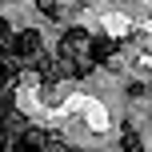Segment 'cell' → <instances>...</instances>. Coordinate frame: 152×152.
I'll return each instance as SVG.
<instances>
[{
    "mask_svg": "<svg viewBox=\"0 0 152 152\" xmlns=\"http://www.w3.org/2000/svg\"><path fill=\"white\" fill-rule=\"evenodd\" d=\"M124 152H140V136L132 128H124Z\"/></svg>",
    "mask_w": 152,
    "mask_h": 152,
    "instance_id": "3957f363",
    "label": "cell"
},
{
    "mask_svg": "<svg viewBox=\"0 0 152 152\" xmlns=\"http://www.w3.org/2000/svg\"><path fill=\"white\" fill-rule=\"evenodd\" d=\"M36 4H40L44 16H60V12H64V0H36Z\"/></svg>",
    "mask_w": 152,
    "mask_h": 152,
    "instance_id": "7a4b0ae2",
    "label": "cell"
},
{
    "mask_svg": "<svg viewBox=\"0 0 152 152\" xmlns=\"http://www.w3.org/2000/svg\"><path fill=\"white\" fill-rule=\"evenodd\" d=\"M12 56L20 64H40L44 60V36H40L36 28H20L12 36Z\"/></svg>",
    "mask_w": 152,
    "mask_h": 152,
    "instance_id": "6da1fadb",
    "label": "cell"
}]
</instances>
